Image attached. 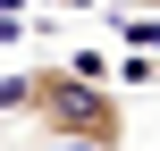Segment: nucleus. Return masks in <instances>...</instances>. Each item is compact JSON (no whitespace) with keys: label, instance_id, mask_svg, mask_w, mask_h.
Returning a JSON list of instances; mask_svg holds the SVG:
<instances>
[{"label":"nucleus","instance_id":"1","mask_svg":"<svg viewBox=\"0 0 160 151\" xmlns=\"http://www.w3.org/2000/svg\"><path fill=\"white\" fill-rule=\"evenodd\" d=\"M25 118L34 134H51V151H127V101L110 84H84L59 67H25Z\"/></svg>","mask_w":160,"mask_h":151},{"label":"nucleus","instance_id":"2","mask_svg":"<svg viewBox=\"0 0 160 151\" xmlns=\"http://www.w3.org/2000/svg\"><path fill=\"white\" fill-rule=\"evenodd\" d=\"M118 34H127V50L160 59V17H118Z\"/></svg>","mask_w":160,"mask_h":151},{"label":"nucleus","instance_id":"3","mask_svg":"<svg viewBox=\"0 0 160 151\" xmlns=\"http://www.w3.org/2000/svg\"><path fill=\"white\" fill-rule=\"evenodd\" d=\"M0 118H25V67H17V76H0Z\"/></svg>","mask_w":160,"mask_h":151},{"label":"nucleus","instance_id":"4","mask_svg":"<svg viewBox=\"0 0 160 151\" xmlns=\"http://www.w3.org/2000/svg\"><path fill=\"white\" fill-rule=\"evenodd\" d=\"M59 8H93V0H59Z\"/></svg>","mask_w":160,"mask_h":151}]
</instances>
